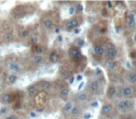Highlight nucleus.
Instances as JSON below:
<instances>
[{
  "mask_svg": "<svg viewBox=\"0 0 136 119\" xmlns=\"http://www.w3.org/2000/svg\"><path fill=\"white\" fill-rule=\"evenodd\" d=\"M133 104L134 102L131 100H121L117 102V109L118 110V112H121V113H127L129 111H131V109L133 108Z\"/></svg>",
  "mask_w": 136,
  "mask_h": 119,
  "instance_id": "f257e3e1",
  "label": "nucleus"
},
{
  "mask_svg": "<svg viewBox=\"0 0 136 119\" xmlns=\"http://www.w3.org/2000/svg\"><path fill=\"white\" fill-rule=\"evenodd\" d=\"M122 91V98H125L127 100H130L134 95V88L131 86H125L121 88Z\"/></svg>",
  "mask_w": 136,
  "mask_h": 119,
  "instance_id": "f03ea898",
  "label": "nucleus"
},
{
  "mask_svg": "<svg viewBox=\"0 0 136 119\" xmlns=\"http://www.w3.org/2000/svg\"><path fill=\"white\" fill-rule=\"evenodd\" d=\"M127 25L130 30H133L136 27V18L134 12H131L127 18Z\"/></svg>",
  "mask_w": 136,
  "mask_h": 119,
  "instance_id": "7ed1b4c3",
  "label": "nucleus"
},
{
  "mask_svg": "<svg viewBox=\"0 0 136 119\" xmlns=\"http://www.w3.org/2000/svg\"><path fill=\"white\" fill-rule=\"evenodd\" d=\"M117 56V49L114 46H110L109 48H107V49L105 50V57L108 60H115Z\"/></svg>",
  "mask_w": 136,
  "mask_h": 119,
  "instance_id": "20e7f679",
  "label": "nucleus"
},
{
  "mask_svg": "<svg viewBox=\"0 0 136 119\" xmlns=\"http://www.w3.org/2000/svg\"><path fill=\"white\" fill-rule=\"evenodd\" d=\"M89 89L92 93H98L101 89V84L99 80H93L89 84Z\"/></svg>",
  "mask_w": 136,
  "mask_h": 119,
  "instance_id": "39448f33",
  "label": "nucleus"
},
{
  "mask_svg": "<svg viewBox=\"0 0 136 119\" xmlns=\"http://www.w3.org/2000/svg\"><path fill=\"white\" fill-rule=\"evenodd\" d=\"M79 25V20L78 18H72L69 20L66 24V30L67 31H72L73 29H77Z\"/></svg>",
  "mask_w": 136,
  "mask_h": 119,
  "instance_id": "423d86ee",
  "label": "nucleus"
},
{
  "mask_svg": "<svg viewBox=\"0 0 136 119\" xmlns=\"http://www.w3.org/2000/svg\"><path fill=\"white\" fill-rule=\"evenodd\" d=\"M125 81L130 85H135L136 84V73H127L125 76Z\"/></svg>",
  "mask_w": 136,
  "mask_h": 119,
  "instance_id": "0eeeda50",
  "label": "nucleus"
},
{
  "mask_svg": "<svg viewBox=\"0 0 136 119\" xmlns=\"http://www.w3.org/2000/svg\"><path fill=\"white\" fill-rule=\"evenodd\" d=\"M8 69L10 71L13 72V73H19L21 71L22 67H21V65L19 64L18 62H10L8 63Z\"/></svg>",
  "mask_w": 136,
  "mask_h": 119,
  "instance_id": "6e6552de",
  "label": "nucleus"
},
{
  "mask_svg": "<svg viewBox=\"0 0 136 119\" xmlns=\"http://www.w3.org/2000/svg\"><path fill=\"white\" fill-rule=\"evenodd\" d=\"M101 113H102V115H110V114L113 113L112 105H111L110 103H104V104L102 105Z\"/></svg>",
  "mask_w": 136,
  "mask_h": 119,
  "instance_id": "1a4fd4ad",
  "label": "nucleus"
},
{
  "mask_svg": "<svg viewBox=\"0 0 136 119\" xmlns=\"http://www.w3.org/2000/svg\"><path fill=\"white\" fill-rule=\"evenodd\" d=\"M105 67L108 71L110 72H113L117 69V62L115 61V60H108L106 62H105Z\"/></svg>",
  "mask_w": 136,
  "mask_h": 119,
  "instance_id": "9d476101",
  "label": "nucleus"
},
{
  "mask_svg": "<svg viewBox=\"0 0 136 119\" xmlns=\"http://www.w3.org/2000/svg\"><path fill=\"white\" fill-rule=\"evenodd\" d=\"M88 99H89V96H88V94H87L86 92H79V93H78V94L76 95V97H75V100H76L78 102H81V103L87 101Z\"/></svg>",
  "mask_w": 136,
  "mask_h": 119,
  "instance_id": "9b49d317",
  "label": "nucleus"
},
{
  "mask_svg": "<svg viewBox=\"0 0 136 119\" xmlns=\"http://www.w3.org/2000/svg\"><path fill=\"white\" fill-rule=\"evenodd\" d=\"M117 87L115 85L113 84H111L108 88H107V92H106V94H107V97L109 98V99H113L116 95H117Z\"/></svg>",
  "mask_w": 136,
  "mask_h": 119,
  "instance_id": "f8f14e48",
  "label": "nucleus"
},
{
  "mask_svg": "<svg viewBox=\"0 0 136 119\" xmlns=\"http://www.w3.org/2000/svg\"><path fill=\"white\" fill-rule=\"evenodd\" d=\"M93 52L97 55V56L102 57V56H103V55L105 54V49H104V48H103L102 46H101V45H95V46L93 47Z\"/></svg>",
  "mask_w": 136,
  "mask_h": 119,
  "instance_id": "ddd939ff",
  "label": "nucleus"
},
{
  "mask_svg": "<svg viewBox=\"0 0 136 119\" xmlns=\"http://www.w3.org/2000/svg\"><path fill=\"white\" fill-rule=\"evenodd\" d=\"M69 55H70L73 59H76V60L79 59L80 57H81V53H80L79 49L77 48H75V47H73V48H70V50H69Z\"/></svg>",
  "mask_w": 136,
  "mask_h": 119,
  "instance_id": "4468645a",
  "label": "nucleus"
},
{
  "mask_svg": "<svg viewBox=\"0 0 136 119\" xmlns=\"http://www.w3.org/2000/svg\"><path fill=\"white\" fill-rule=\"evenodd\" d=\"M37 91H38V88H37V87L35 85H31V86H29V87H27V93H28V95L30 97L35 96L36 93H37Z\"/></svg>",
  "mask_w": 136,
  "mask_h": 119,
  "instance_id": "2eb2a0df",
  "label": "nucleus"
},
{
  "mask_svg": "<svg viewBox=\"0 0 136 119\" xmlns=\"http://www.w3.org/2000/svg\"><path fill=\"white\" fill-rule=\"evenodd\" d=\"M43 60H44V58H43L42 55H34V56L32 57V62H33V63L35 65L41 64V63L43 62Z\"/></svg>",
  "mask_w": 136,
  "mask_h": 119,
  "instance_id": "dca6fc26",
  "label": "nucleus"
},
{
  "mask_svg": "<svg viewBox=\"0 0 136 119\" xmlns=\"http://www.w3.org/2000/svg\"><path fill=\"white\" fill-rule=\"evenodd\" d=\"M70 94V87H63V88H61L60 91V97L62 99H66Z\"/></svg>",
  "mask_w": 136,
  "mask_h": 119,
  "instance_id": "f3484780",
  "label": "nucleus"
},
{
  "mask_svg": "<svg viewBox=\"0 0 136 119\" xmlns=\"http://www.w3.org/2000/svg\"><path fill=\"white\" fill-rule=\"evenodd\" d=\"M1 100L5 103H10L12 100H13V97H12L11 94L10 93H5L1 96Z\"/></svg>",
  "mask_w": 136,
  "mask_h": 119,
  "instance_id": "a211bd4d",
  "label": "nucleus"
},
{
  "mask_svg": "<svg viewBox=\"0 0 136 119\" xmlns=\"http://www.w3.org/2000/svg\"><path fill=\"white\" fill-rule=\"evenodd\" d=\"M17 80H18V76H17V75H15V74H10L8 76V77H7V82L10 85L15 84L17 82Z\"/></svg>",
  "mask_w": 136,
  "mask_h": 119,
  "instance_id": "6ab92c4d",
  "label": "nucleus"
},
{
  "mask_svg": "<svg viewBox=\"0 0 136 119\" xmlns=\"http://www.w3.org/2000/svg\"><path fill=\"white\" fill-rule=\"evenodd\" d=\"M42 24H43V26H44L46 30H50L53 27V22L50 19H45L42 22Z\"/></svg>",
  "mask_w": 136,
  "mask_h": 119,
  "instance_id": "aec40b11",
  "label": "nucleus"
},
{
  "mask_svg": "<svg viewBox=\"0 0 136 119\" xmlns=\"http://www.w3.org/2000/svg\"><path fill=\"white\" fill-rule=\"evenodd\" d=\"M49 60L50 62H53V63L57 62L59 61V54L57 53V51H51L49 56Z\"/></svg>",
  "mask_w": 136,
  "mask_h": 119,
  "instance_id": "412c9836",
  "label": "nucleus"
},
{
  "mask_svg": "<svg viewBox=\"0 0 136 119\" xmlns=\"http://www.w3.org/2000/svg\"><path fill=\"white\" fill-rule=\"evenodd\" d=\"M33 50L34 52V55H42V53L44 52V48L41 45L36 44V45H34Z\"/></svg>",
  "mask_w": 136,
  "mask_h": 119,
  "instance_id": "4be33fe9",
  "label": "nucleus"
},
{
  "mask_svg": "<svg viewBox=\"0 0 136 119\" xmlns=\"http://www.w3.org/2000/svg\"><path fill=\"white\" fill-rule=\"evenodd\" d=\"M40 87L42 90H49L51 87V83L49 81H43L40 84Z\"/></svg>",
  "mask_w": 136,
  "mask_h": 119,
  "instance_id": "5701e85b",
  "label": "nucleus"
},
{
  "mask_svg": "<svg viewBox=\"0 0 136 119\" xmlns=\"http://www.w3.org/2000/svg\"><path fill=\"white\" fill-rule=\"evenodd\" d=\"M80 114V109L78 106H74L73 108H72V110L70 111V114L72 115V116H78V114Z\"/></svg>",
  "mask_w": 136,
  "mask_h": 119,
  "instance_id": "b1692460",
  "label": "nucleus"
},
{
  "mask_svg": "<svg viewBox=\"0 0 136 119\" xmlns=\"http://www.w3.org/2000/svg\"><path fill=\"white\" fill-rule=\"evenodd\" d=\"M73 107H74V105H73V102H72V101H66L65 104L63 105V111L70 113V111L72 110Z\"/></svg>",
  "mask_w": 136,
  "mask_h": 119,
  "instance_id": "393cba45",
  "label": "nucleus"
},
{
  "mask_svg": "<svg viewBox=\"0 0 136 119\" xmlns=\"http://www.w3.org/2000/svg\"><path fill=\"white\" fill-rule=\"evenodd\" d=\"M83 11V6L81 3H78V5L76 6V13H81Z\"/></svg>",
  "mask_w": 136,
  "mask_h": 119,
  "instance_id": "a878e982",
  "label": "nucleus"
},
{
  "mask_svg": "<svg viewBox=\"0 0 136 119\" xmlns=\"http://www.w3.org/2000/svg\"><path fill=\"white\" fill-rule=\"evenodd\" d=\"M71 73L69 72V71H64L63 74H62V77L63 78V79H69L70 77H71Z\"/></svg>",
  "mask_w": 136,
  "mask_h": 119,
  "instance_id": "bb28decb",
  "label": "nucleus"
},
{
  "mask_svg": "<svg viewBox=\"0 0 136 119\" xmlns=\"http://www.w3.org/2000/svg\"><path fill=\"white\" fill-rule=\"evenodd\" d=\"M12 38H13V34H12L11 32L7 33L5 34V40L6 41H10V40H12Z\"/></svg>",
  "mask_w": 136,
  "mask_h": 119,
  "instance_id": "cd10ccee",
  "label": "nucleus"
},
{
  "mask_svg": "<svg viewBox=\"0 0 136 119\" xmlns=\"http://www.w3.org/2000/svg\"><path fill=\"white\" fill-rule=\"evenodd\" d=\"M110 79H111V81H112V83H117L118 82V76H117V75H110Z\"/></svg>",
  "mask_w": 136,
  "mask_h": 119,
  "instance_id": "c85d7f7f",
  "label": "nucleus"
},
{
  "mask_svg": "<svg viewBox=\"0 0 136 119\" xmlns=\"http://www.w3.org/2000/svg\"><path fill=\"white\" fill-rule=\"evenodd\" d=\"M21 36L23 37V38H26V37H28L29 36V31L27 30V29H24L22 31V33H21Z\"/></svg>",
  "mask_w": 136,
  "mask_h": 119,
  "instance_id": "c756f323",
  "label": "nucleus"
},
{
  "mask_svg": "<svg viewBox=\"0 0 136 119\" xmlns=\"http://www.w3.org/2000/svg\"><path fill=\"white\" fill-rule=\"evenodd\" d=\"M8 112H9V109H8V107H6V106H3V107L0 108V114H5Z\"/></svg>",
  "mask_w": 136,
  "mask_h": 119,
  "instance_id": "7c9ffc66",
  "label": "nucleus"
},
{
  "mask_svg": "<svg viewBox=\"0 0 136 119\" xmlns=\"http://www.w3.org/2000/svg\"><path fill=\"white\" fill-rule=\"evenodd\" d=\"M105 6H106V8H107L108 10H111V9L113 8V2L107 1V2H105Z\"/></svg>",
  "mask_w": 136,
  "mask_h": 119,
  "instance_id": "2f4dec72",
  "label": "nucleus"
},
{
  "mask_svg": "<svg viewBox=\"0 0 136 119\" xmlns=\"http://www.w3.org/2000/svg\"><path fill=\"white\" fill-rule=\"evenodd\" d=\"M98 105H99V102L96 100L91 102V107H92V108H96V107H98Z\"/></svg>",
  "mask_w": 136,
  "mask_h": 119,
  "instance_id": "473e14b6",
  "label": "nucleus"
},
{
  "mask_svg": "<svg viewBox=\"0 0 136 119\" xmlns=\"http://www.w3.org/2000/svg\"><path fill=\"white\" fill-rule=\"evenodd\" d=\"M36 41H37V36L33 35V36L31 37V42H32V43H34L35 45H36Z\"/></svg>",
  "mask_w": 136,
  "mask_h": 119,
  "instance_id": "72a5a7b5",
  "label": "nucleus"
},
{
  "mask_svg": "<svg viewBox=\"0 0 136 119\" xmlns=\"http://www.w3.org/2000/svg\"><path fill=\"white\" fill-rule=\"evenodd\" d=\"M69 13H70L71 15H73L74 13H76V8H74V7H71V8L69 9Z\"/></svg>",
  "mask_w": 136,
  "mask_h": 119,
  "instance_id": "f704fd0d",
  "label": "nucleus"
},
{
  "mask_svg": "<svg viewBox=\"0 0 136 119\" xmlns=\"http://www.w3.org/2000/svg\"><path fill=\"white\" fill-rule=\"evenodd\" d=\"M5 119H17V116L14 115V114H10V115H8Z\"/></svg>",
  "mask_w": 136,
  "mask_h": 119,
  "instance_id": "c9c22d12",
  "label": "nucleus"
},
{
  "mask_svg": "<svg viewBox=\"0 0 136 119\" xmlns=\"http://www.w3.org/2000/svg\"><path fill=\"white\" fill-rule=\"evenodd\" d=\"M77 44H78L79 47H82V46H84L85 42H84V40H78V41H77Z\"/></svg>",
  "mask_w": 136,
  "mask_h": 119,
  "instance_id": "e433bc0d",
  "label": "nucleus"
},
{
  "mask_svg": "<svg viewBox=\"0 0 136 119\" xmlns=\"http://www.w3.org/2000/svg\"><path fill=\"white\" fill-rule=\"evenodd\" d=\"M91 117V114H90V113H88V114H86L85 115H84V119H89Z\"/></svg>",
  "mask_w": 136,
  "mask_h": 119,
  "instance_id": "4c0bfd02",
  "label": "nucleus"
},
{
  "mask_svg": "<svg viewBox=\"0 0 136 119\" xmlns=\"http://www.w3.org/2000/svg\"><path fill=\"white\" fill-rule=\"evenodd\" d=\"M29 115H30L31 117H35V116H36V114H34V112H31V113H29Z\"/></svg>",
  "mask_w": 136,
  "mask_h": 119,
  "instance_id": "58836bf2",
  "label": "nucleus"
},
{
  "mask_svg": "<svg viewBox=\"0 0 136 119\" xmlns=\"http://www.w3.org/2000/svg\"><path fill=\"white\" fill-rule=\"evenodd\" d=\"M74 80H75V78H74V76H72V77L70 78V80H69V83H70V84H72V83L74 82Z\"/></svg>",
  "mask_w": 136,
  "mask_h": 119,
  "instance_id": "ea45409f",
  "label": "nucleus"
},
{
  "mask_svg": "<svg viewBox=\"0 0 136 119\" xmlns=\"http://www.w3.org/2000/svg\"><path fill=\"white\" fill-rule=\"evenodd\" d=\"M79 32H80V29H78V28H77V29L75 30V33H78Z\"/></svg>",
  "mask_w": 136,
  "mask_h": 119,
  "instance_id": "a19ab883",
  "label": "nucleus"
},
{
  "mask_svg": "<svg viewBox=\"0 0 136 119\" xmlns=\"http://www.w3.org/2000/svg\"><path fill=\"white\" fill-rule=\"evenodd\" d=\"M123 119H134L132 116H126L125 118H123Z\"/></svg>",
  "mask_w": 136,
  "mask_h": 119,
  "instance_id": "79ce46f5",
  "label": "nucleus"
},
{
  "mask_svg": "<svg viewBox=\"0 0 136 119\" xmlns=\"http://www.w3.org/2000/svg\"><path fill=\"white\" fill-rule=\"evenodd\" d=\"M83 85H84V83H83V82H82V83H81V84H80V86H79V87H78V89H80V88H81V87H82V86H83Z\"/></svg>",
  "mask_w": 136,
  "mask_h": 119,
  "instance_id": "37998d69",
  "label": "nucleus"
},
{
  "mask_svg": "<svg viewBox=\"0 0 136 119\" xmlns=\"http://www.w3.org/2000/svg\"><path fill=\"white\" fill-rule=\"evenodd\" d=\"M58 37H59V38H58V40H59V41H62V40H63L62 36H58Z\"/></svg>",
  "mask_w": 136,
  "mask_h": 119,
  "instance_id": "c03bdc74",
  "label": "nucleus"
},
{
  "mask_svg": "<svg viewBox=\"0 0 136 119\" xmlns=\"http://www.w3.org/2000/svg\"><path fill=\"white\" fill-rule=\"evenodd\" d=\"M133 40H134V42H136V34L133 36Z\"/></svg>",
  "mask_w": 136,
  "mask_h": 119,
  "instance_id": "a18cd8bd",
  "label": "nucleus"
},
{
  "mask_svg": "<svg viewBox=\"0 0 136 119\" xmlns=\"http://www.w3.org/2000/svg\"><path fill=\"white\" fill-rule=\"evenodd\" d=\"M135 114H136V110H135Z\"/></svg>",
  "mask_w": 136,
  "mask_h": 119,
  "instance_id": "49530a36",
  "label": "nucleus"
}]
</instances>
